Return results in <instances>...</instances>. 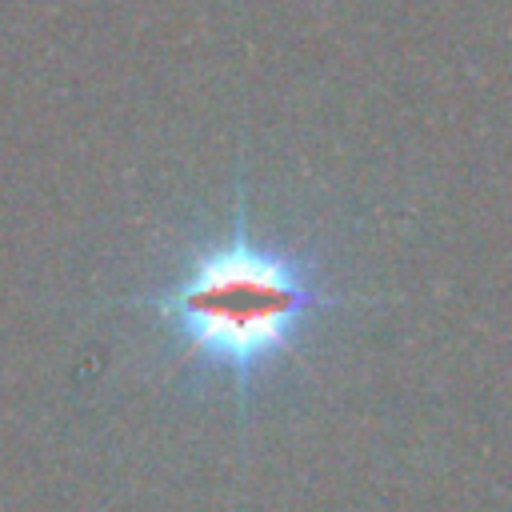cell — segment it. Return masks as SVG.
<instances>
[{
  "instance_id": "cell-1",
  "label": "cell",
  "mask_w": 512,
  "mask_h": 512,
  "mask_svg": "<svg viewBox=\"0 0 512 512\" xmlns=\"http://www.w3.org/2000/svg\"><path fill=\"white\" fill-rule=\"evenodd\" d=\"M324 304L316 272L256 236L244 200H236L228 232L192 244L156 288L132 296V308L152 320L180 364L228 376L240 400L292 356Z\"/></svg>"
}]
</instances>
